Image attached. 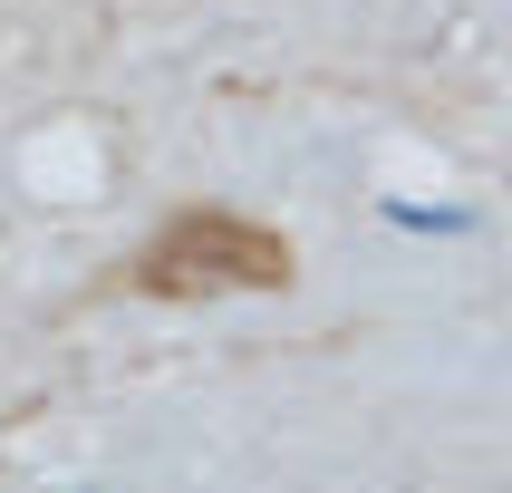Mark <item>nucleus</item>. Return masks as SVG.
Here are the masks:
<instances>
[{"instance_id": "1", "label": "nucleus", "mask_w": 512, "mask_h": 493, "mask_svg": "<svg viewBox=\"0 0 512 493\" xmlns=\"http://www.w3.org/2000/svg\"><path fill=\"white\" fill-rule=\"evenodd\" d=\"M290 281H300V252L271 223L223 213V203L165 213V232L126 261V290H145V300H261V290H290Z\"/></svg>"}]
</instances>
